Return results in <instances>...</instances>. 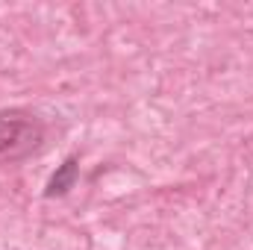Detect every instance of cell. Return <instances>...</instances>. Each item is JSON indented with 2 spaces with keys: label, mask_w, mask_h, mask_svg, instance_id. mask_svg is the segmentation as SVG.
Masks as SVG:
<instances>
[{
  "label": "cell",
  "mask_w": 253,
  "mask_h": 250,
  "mask_svg": "<svg viewBox=\"0 0 253 250\" xmlns=\"http://www.w3.org/2000/svg\"><path fill=\"white\" fill-rule=\"evenodd\" d=\"M47 141V126L27 109H0V165L24 162L42 153Z\"/></svg>",
  "instance_id": "6da1fadb"
},
{
  "label": "cell",
  "mask_w": 253,
  "mask_h": 250,
  "mask_svg": "<svg viewBox=\"0 0 253 250\" xmlns=\"http://www.w3.org/2000/svg\"><path fill=\"white\" fill-rule=\"evenodd\" d=\"M77 177H80V159L77 156H68L62 165L53 171V177L47 180L44 197H65L71 188L77 186Z\"/></svg>",
  "instance_id": "7a4b0ae2"
}]
</instances>
